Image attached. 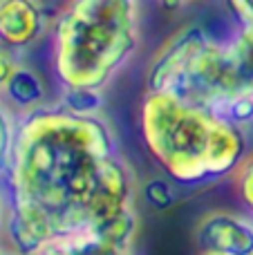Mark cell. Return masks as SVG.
<instances>
[{
	"instance_id": "obj_1",
	"label": "cell",
	"mask_w": 253,
	"mask_h": 255,
	"mask_svg": "<svg viewBox=\"0 0 253 255\" xmlns=\"http://www.w3.org/2000/svg\"><path fill=\"white\" fill-rule=\"evenodd\" d=\"M115 152V136L101 117H79L61 106L31 110L16 126L9 195L47 213L61 240L83 233L99 166Z\"/></svg>"
},
{
	"instance_id": "obj_2",
	"label": "cell",
	"mask_w": 253,
	"mask_h": 255,
	"mask_svg": "<svg viewBox=\"0 0 253 255\" xmlns=\"http://www.w3.org/2000/svg\"><path fill=\"white\" fill-rule=\"evenodd\" d=\"M139 130L148 154L179 186H204L236 175L249 157L245 128L173 92H146Z\"/></svg>"
},
{
	"instance_id": "obj_3",
	"label": "cell",
	"mask_w": 253,
	"mask_h": 255,
	"mask_svg": "<svg viewBox=\"0 0 253 255\" xmlns=\"http://www.w3.org/2000/svg\"><path fill=\"white\" fill-rule=\"evenodd\" d=\"M137 43L134 0H70L54 25V74L63 88L103 90Z\"/></svg>"
},
{
	"instance_id": "obj_4",
	"label": "cell",
	"mask_w": 253,
	"mask_h": 255,
	"mask_svg": "<svg viewBox=\"0 0 253 255\" xmlns=\"http://www.w3.org/2000/svg\"><path fill=\"white\" fill-rule=\"evenodd\" d=\"M211 36L202 27L188 25L184 29L175 31L161 49L155 54L146 74L148 92H173L175 85L182 81L188 72L197 54L211 43Z\"/></svg>"
},
{
	"instance_id": "obj_5",
	"label": "cell",
	"mask_w": 253,
	"mask_h": 255,
	"mask_svg": "<svg viewBox=\"0 0 253 255\" xmlns=\"http://www.w3.org/2000/svg\"><path fill=\"white\" fill-rule=\"evenodd\" d=\"M200 253L253 255V217L213 211L200 217L193 231Z\"/></svg>"
},
{
	"instance_id": "obj_6",
	"label": "cell",
	"mask_w": 253,
	"mask_h": 255,
	"mask_svg": "<svg viewBox=\"0 0 253 255\" xmlns=\"http://www.w3.org/2000/svg\"><path fill=\"white\" fill-rule=\"evenodd\" d=\"M132 199L134 179L128 163L119 157V152L106 157L99 166L97 179H94L92 193H90L88 206H85L90 224L132 206Z\"/></svg>"
},
{
	"instance_id": "obj_7",
	"label": "cell",
	"mask_w": 253,
	"mask_h": 255,
	"mask_svg": "<svg viewBox=\"0 0 253 255\" xmlns=\"http://www.w3.org/2000/svg\"><path fill=\"white\" fill-rule=\"evenodd\" d=\"M45 29V13L36 0H4L0 4V45L25 49L40 38Z\"/></svg>"
},
{
	"instance_id": "obj_8",
	"label": "cell",
	"mask_w": 253,
	"mask_h": 255,
	"mask_svg": "<svg viewBox=\"0 0 253 255\" xmlns=\"http://www.w3.org/2000/svg\"><path fill=\"white\" fill-rule=\"evenodd\" d=\"M0 92L4 94V99H7L11 110L16 108L22 115L43 108L45 99H47L45 81L38 76V72L29 70V67H25V65L16 67V72L9 76V81L2 85Z\"/></svg>"
},
{
	"instance_id": "obj_9",
	"label": "cell",
	"mask_w": 253,
	"mask_h": 255,
	"mask_svg": "<svg viewBox=\"0 0 253 255\" xmlns=\"http://www.w3.org/2000/svg\"><path fill=\"white\" fill-rule=\"evenodd\" d=\"M88 231L94 238L101 240V242L128 253L134 238H137V231H139L137 208H134V204H132V206L124 208V211H119V213H112V215L90 224Z\"/></svg>"
},
{
	"instance_id": "obj_10",
	"label": "cell",
	"mask_w": 253,
	"mask_h": 255,
	"mask_svg": "<svg viewBox=\"0 0 253 255\" xmlns=\"http://www.w3.org/2000/svg\"><path fill=\"white\" fill-rule=\"evenodd\" d=\"M242 90H253V25L238 27L236 36L227 45Z\"/></svg>"
},
{
	"instance_id": "obj_11",
	"label": "cell",
	"mask_w": 253,
	"mask_h": 255,
	"mask_svg": "<svg viewBox=\"0 0 253 255\" xmlns=\"http://www.w3.org/2000/svg\"><path fill=\"white\" fill-rule=\"evenodd\" d=\"M58 106L79 117H99V112L103 110V90L72 88V85H67L61 92Z\"/></svg>"
},
{
	"instance_id": "obj_12",
	"label": "cell",
	"mask_w": 253,
	"mask_h": 255,
	"mask_svg": "<svg viewBox=\"0 0 253 255\" xmlns=\"http://www.w3.org/2000/svg\"><path fill=\"white\" fill-rule=\"evenodd\" d=\"M211 110L233 126H253V90H242V92L231 94V97L218 101Z\"/></svg>"
},
{
	"instance_id": "obj_13",
	"label": "cell",
	"mask_w": 253,
	"mask_h": 255,
	"mask_svg": "<svg viewBox=\"0 0 253 255\" xmlns=\"http://www.w3.org/2000/svg\"><path fill=\"white\" fill-rule=\"evenodd\" d=\"M141 197L152 211L164 213L177 204V190L170 177H150L141 186Z\"/></svg>"
},
{
	"instance_id": "obj_14",
	"label": "cell",
	"mask_w": 253,
	"mask_h": 255,
	"mask_svg": "<svg viewBox=\"0 0 253 255\" xmlns=\"http://www.w3.org/2000/svg\"><path fill=\"white\" fill-rule=\"evenodd\" d=\"M61 244L65 247L67 255H128L126 251H119V249L101 242L90 231H83V233H76L72 238L61 240Z\"/></svg>"
},
{
	"instance_id": "obj_15",
	"label": "cell",
	"mask_w": 253,
	"mask_h": 255,
	"mask_svg": "<svg viewBox=\"0 0 253 255\" xmlns=\"http://www.w3.org/2000/svg\"><path fill=\"white\" fill-rule=\"evenodd\" d=\"M16 126H18V121L13 119L11 108H7L0 101V175H7L9 163H11Z\"/></svg>"
},
{
	"instance_id": "obj_16",
	"label": "cell",
	"mask_w": 253,
	"mask_h": 255,
	"mask_svg": "<svg viewBox=\"0 0 253 255\" xmlns=\"http://www.w3.org/2000/svg\"><path fill=\"white\" fill-rule=\"evenodd\" d=\"M236 188L240 199L247 204V208L253 213V154L242 161V166L236 172Z\"/></svg>"
},
{
	"instance_id": "obj_17",
	"label": "cell",
	"mask_w": 253,
	"mask_h": 255,
	"mask_svg": "<svg viewBox=\"0 0 253 255\" xmlns=\"http://www.w3.org/2000/svg\"><path fill=\"white\" fill-rule=\"evenodd\" d=\"M227 9L231 11L238 27L253 25V0H227Z\"/></svg>"
},
{
	"instance_id": "obj_18",
	"label": "cell",
	"mask_w": 253,
	"mask_h": 255,
	"mask_svg": "<svg viewBox=\"0 0 253 255\" xmlns=\"http://www.w3.org/2000/svg\"><path fill=\"white\" fill-rule=\"evenodd\" d=\"M16 67L18 63H16V56H13V49L0 45V90L9 81V76L16 72Z\"/></svg>"
},
{
	"instance_id": "obj_19",
	"label": "cell",
	"mask_w": 253,
	"mask_h": 255,
	"mask_svg": "<svg viewBox=\"0 0 253 255\" xmlns=\"http://www.w3.org/2000/svg\"><path fill=\"white\" fill-rule=\"evenodd\" d=\"M9 206H11L9 188L0 186V238H2V233H4V224H7V217H9Z\"/></svg>"
},
{
	"instance_id": "obj_20",
	"label": "cell",
	"mask_w": 253,
	"mask_h": 255,
	"mask_svg": "<svg viewBox=\"0 0 253 255\" xmlns=\"http://www.w3.org/2000/svg\"><path fill=\"white\" fill-rule=\"evenodd\" d=\"M38 255H67V251L61 242H56V244H52V247H47L45 251H40Z\"/></svg>"
},
{
	"instance_id": "obj_21",
	"label": "cell",
	"mask_w": 253,
	"mask_h": 255,
	"mask_svg": "<svg viewBox=\"0 0 253 255\" xmlns=\"http://www.w3.org/2000/svg\"><path fill=\"white\" fill-rule=\"evenodd\" d=\"M184 2H186V0H159V4L164 9H168V11H175V9H179Z\"/></svg>"
},
{
	"instance_id": "obj_22",
	"label": "cell",
	"mask_w": 253,
	"mask_h": 255,
	"mask_svg": "<svg viewBox=\"0 0 253 255\" xmlns=\"http://www.w3.org/2000/svg\"><path fill=\"white\" fill-rule=\"evenodd\" d=\"M0 255H20V253H16L13 249H9V247H4L2 251H0Z\"/></svg>"
},
{
	"instance_id": "obj_23",
	"label": "cell",
	"mask_w": 253,
	"mask_h": 255,
	"mask_svg": "<svg viewBox=\"0 0 253 255\" xmlns=\"http://www.w3.org/2000/svg\"><path fill=\"white\" fill-rule=\"evenodd\" d=\"M2 249H4V244H2V238H0V251H2Z\"/></svg>"
},
{
	"instance_id": "obj_24",
	"label": "cell",
	"mask_w": 253,
	"mask_h": 255,
	"mask_svg": "<svg viewBox=\"0 0 253 255\" xmlns=\"http://www.w3.org/2000/svg\"><path fill=\"white\" fill-rule=\"evenodd\" d=\"M200 255H215V253H200Z\"/></svg>"
},
{
	"instance_id": "obj_25",
	"label": "cell",
	"mask_w": 253,
	"mask_h": 255,
	"mask_svg": "<svg viewBox=\"0 0 253 255\" xmlns=\"http://www.w3.org/2000/svg\"><path fill=\"white\" fill-rule=\"evenodd\" d=\"M2 2H4V0H0V4H2Z\"/></svg>"
}]
</instances>
